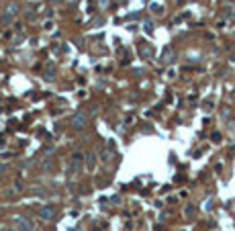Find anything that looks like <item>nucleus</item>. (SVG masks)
Returning a JSON list of instances; mask_svg holds the SVG:
<instances>
[{
  "label": "nucleus",
  "instance_id": "nucleus-13",
  "mask_svg": "<svg viewBox=\"0 0 235 231\" xmlns=\"http://www.w3.org/2000/svg\"><path fill=\"white\" fill-rule=\"evenodd\" d=\"M117 2H123V0H117Z\"/></svg>",
  "mask_w": 235,
  "mask_h": 231
},
{
  "label": "nucleus",
  "instance_id": "nucleus-2",
  "mask_svg": "<svg viewBox=\"0 0 235 231\" xmlns=\"http://www.w3.org/2000/svg\"><path fill=\"white\" fill-rule=\"evenodd\" d=\"M39 215H41V219H43V221H53L55 211H53V207H43V209L39 211Z\"/></svg>",
  "mask_w": 235,
  "mask_h": 231
},
{
  "label": "nucleus",
  "instance_id": "nucleus-10",
  "mask_svg": "<svg viewBox=\"0 0 235 231\" xmlns=\"http://www.w3.org/2000/svg\"><path fill=\"white\" fill-rule=\"evenodd\" d=\"M43 168L49 170V168H51V160H45V162H43Z\"/></svg>",
  "mask_w": 235,
  "mask_h": 231
},
{
  "label": "nucleus",
  "instance_id": "nucleus-5",
  "mask_svg": "<svg viewBox=\"0 0 235 231\" xmlns=\"http://www.w3.org/2000/svg\"><path fill=\"white\" fill-rule=\"evenodd\" d=\"M80 166H82V157L74 156V157H72V170H80Z\"/></svg>",
  "mask_w": 235,
  "mask_h": 231
},
{
  "label": "nucleus",
  "instance_id": "nucleus-4",
  "mask_svg": "<svg viewBox=\"0 0 235 231\" xmlns=\"http://www.w3.org/2000/svg\"><path fill=\"white\" fill-rule=\"evenodd\" d=\"M19 13V6L16 4H8V8H6V13H4V16H8V19L13 20V16Z\"/></svg>",
  "mask_w": 235,
  "mask_h": 231
},
{
  "label": "nucleus",
  "instance_id": "nucleus-12",
  "mask_svg": "<svg viewBox=\"0 0 235 231\" xmlns=\"http://www.w3.org/2000/svg\"><path fill=\"white\" fill-rule=\"evenodd\" d=\"M100 6H102V8H107V6H108V0H100Z\"/></svg>",
  "mask_w": 235,
  "mask_h": 231
},
{
  "label": "nucleus",
  "instance_id": "nucleus-11",
  "mask_svg": "<svg viewBox=\"0 0 235 231\" xmlns=\"http://www.w3.org/2000/svg\"><path fill=\"white\" fill-rule=\"evenodd\" d=\"M151 10H154V13H157V10H161V6H160V4H151Z\"/></svg>",
  "mask_w": 235,
  "mask_h": 231
},
{
  "label": "nucleus",
  "instance_id": "nucleus-9",
  "mask_svg": "<svg viewBox=\"0 0 235 231\" xmlns=\"http://www.w3.org/2000/svg\"><path fill=\"white\" fill-rule=\"evenodd\" d=\"M145 31L151 33V31H154V25H151V23H145Z\"/></svg>",
  "mask_w": 235,
  "mask_h": 231
},
{
  "label": "nucleus",
  "instance_id": "nucleus-6",
  "mask_svg": "<svg viewBox=\"0 0 235 231\" xmlns=\"http://www.w3.org/2000/svg\"><path fill=\"white\" fill-rule=\"evenodd\" d=\"M94 162H96L94 153H88V156H86V168H88V170H92V168H94Z\"/></svg>",
  "mask_w": 235,
  "mask_h": 231
},
{
  "label": "nucleus",
  "instance_id": "nucleus-7",
  "mask_svg": "<svg viewBox=\"0 0 235 231\" xmlns=\"http://www.w3.org/2000/svg\"><path fill=\"white\" fill-rule=\"evenodd\" d=\"M53 76H55V70L49 68V70H47V74H45V78H47V80H53Z\"/></svg>",
  "mask_w": 235,
  "mask_h": 231
},
{
  "label": "nucleus",
  "instance_id": "nucleus-1",
  "mask_svg": "<svg viewBox=\"0 0 235 231\" xmlns=\"http://www.w3.org/2000/svg\"><path fill=\"white\" fill-rule=\"evenodd\" d=\"M72 125H74L76 129H84L88 125V117L84 115V113H76V115L72 117Z\"/></svg>",
  "mask_w": 235,
  "mask_h": 231
},
{
  "label": "nucleus",
  "instance_id": "nucleus-8",
  "mask_svg": "<svg viewBox=\"0 0 235 231\" xmlns=\"http://www.w3.org/2000/svg\"><path fill=\"white\" fill-rule=\"evenodd\" d=\"M164 60H166V61L172 60V53H170V49H166V53H164Z\"/></svg>",
  "mask_w": 235,
  "mask_h": 231
},
{
  "label": "nucleus",
  "instance_id": "nucleus-3",
  "mask_svg": "<svg viewBox=\"0 0 235 231\" xmlns=\"http://www.w3.org/2000/svg\"><path fill=\"white\" fill-rule=\"evenodd\" d=\"M16 225H19V231H37L33 225L29 223V221H25V219H19V221H16Z\"/></svg>",
  "mask_w": 235,
  "mask_h": 231
}]
</instances>
